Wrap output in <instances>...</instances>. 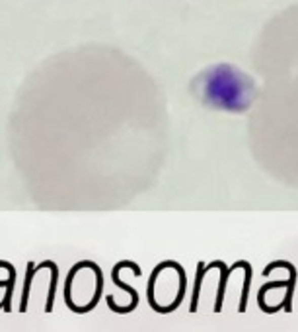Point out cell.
Segmentation results:
<instances>
[{
  "mask_svg": "<svg viewBox=\"0 0 298 332\" xmlns=\"http://www.w3.org/2000/svg\"><path fill=\"white\" fill-rule=\"evenodd\" d=\"M214 78L222 84V90H209L207 94L211 96L212 100H216L220 106L234 108L236 102L240 100V96H242V84H240V80L228 77V71H224V77L214 75Z\"/></svg>",
  "mask_w": 298,
  "mask_h": 332,
  "instance_id": "obj_1",
  "label": "cell"
},
{
  "mask_svg": "<svg viewBox=\"0 0 298 332\" xmlns=\"http://www.w3.org/2000/svg\"><path fill=\"white\" fill-rule=\"evenodd\" d=\"M31 280H33V264H27V274H25V281H24V291H22V301H20V313H25V311H27V299H29Z\"/></svg>",
  "mask_w": 298,
  "mask_h": 332,
  "instance_id": "obj_3",
  "label": "cell"
},
{
  "mask_svg": "<svg viewBox=\"0 0 298 332\" xmlns=\"http://www.w3.org/2000/svg\"><path fill=\"white\" fill-rule=\"evenodd\" d=\"M113 283L117 285V287H123L127 293L131 295V301H129V305H125L123 309H121V313H131L133 309H137V305H138V295H137V291L131 287V285H127L125 281H121L119 280V272H117V268L113 270Z\"/></svg>",
  "mask_w": 298,
  "mask_h": 332,
  "instance_id": "obj_2",
  "label": "cell"
}]
</instances>
